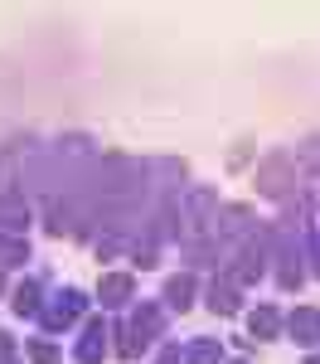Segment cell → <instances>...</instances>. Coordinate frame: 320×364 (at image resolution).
<instances>
[{
	"label": "cell",
	"instance_id": "5",
	"mask_svg": "<svg viewBox=\"0 0 320 364\" xmlns=\"http://www.w3.org/2000/svg\"><path fill=\"white\" fill-rule=\"evenodd\" d=\"M209 306L219 311V316L238 311V287H233V282H214V291H209Z\"/></svg>",
	"mask_w": 320,
	"mask_h": 364
},
{
	"label": "cell",
	"instance_id": "6",
	"mask_svg": "<svg viewBox=\"0 0 320 364\" xmlns=\"http://www.w3.org/2000/svg\"><path fill=\"white\" fill-rule=\"evenodd\" d=\"M248 326H253V340H272V336H277V311L258 306L253 316H248Z\"/></svg>",
	"mask_w": 320,
	"mask_h": 364
},
{
	"label": "cell",
	"instance_id": "3",
	"mask_svg": "<svg viewBox=\"0 0 320 364\" xmlns=\"http://www.w3.org/2000/svg\"><path fill=\"white\" fill-rule=\"evenodd\" d=\"M102 350H107V331H102V326H87L83 345H78V360H83V364H97V360H102Z\"/></svg>",
	"mask_w": 320,
	"mask_h": 364
},
{
	"label": "cell",
	"instance_id": "10",
	"mask_svg": "<svg viewBox=\"0 0 320 364\" xmlns=\"http://www.w3.org/2000/svg\"><path fill=\"white\" fill-rule=\"evenodd\" d=\"M306 364H320V355H311V360H306Z\"/></svg>",
	"mask_w": 320,
	"mask_h": 364
},
{
	"label": "cell",
	"instance_id": "8",
	"mask_svg": "<svg viewBox=\"0 0 320 364\" xmlns=\"http://www.w3.org/2000/svg\"><path fill=\"white\" fill-rule=\"evenodd\" d=\"M20 296H15V311L25 316V311H39V282H25V287H15Z\"/></svg>",
	"mask_w": 320,
	"mask_h": 364
},
{
	"label": "cell",
	"instance_id": "1",
	"mask_svg": "<svg viewBox=\"0 0 320 364\" xmlns=\"http://www.w3.org/2000/svg\"><path fill=\"white\" fill-rule=\"evenodd\" d=\"M291 336L301 340V345H320V311L316 306L291 311Z\"/></svg>",
	"mask_w": 320,
	"mask_h": 364
},
{
	"label": "cell",
	"instance_id": "9",
	"mask_svg": "<svg viewBox=\"0 0 320 364\" xmlns=\"http://www.w3.org/2000/svg\"><path fill=\"white\" fill-rule=\"evenodd\" d=\"M25 350H29V360H34V364H58V350H54V345H44V340H29Z\"/></svg>",
	"mask_w": 320,
	"mask_h": 364
},
{
	"label": "cell",
	"instance_id": "7",
	"mask_svg": "<svg viewBox=\"0 0 320 364\" xmlns=\"http://www.w3.org/2000/svg\"><path fill=\"white\" fill-rule=\"evenodd\" d=\"M189 291H194V277H170V287H165V301H170V306H180V311H189V301H194Z\"/></svg>",
	"mask_w": 320,
	"mask_h": 364
},
{
	"label": "cell",
	"instance_id": "11",
	"mask_svg": "<svg viewBox=\"0 0 320 364\" xmlns=\"http://www.w3.org/2000/svg\"><path fill=\"white\" fill-rule=\"evenodd\" d=\"M238 364H243V360H238Z\"/></svg>",
	"mask_w": 320,
	"mask_h": 364
},
{
	"label": "cell",
	"instance_id": "2",
	"mask_svg": "<svg viewBox=\"0 0 320 364\" xmlns=\"http://www.w3.org/2000/svg\"><path fill=\"white\" fill-rule=\"evenodd\" d=\"M131 301V277H102V306H126Z\"/></svg>",
	"mask_w": 320,
	"mask_h": 364
},
{
	"label": "cell",
	"instance_id": "4",
	"mask_svg": "<svg viewBox=\"0 0 320 364\" xmlns=\"http://www.w3.org/2000/svg\"><path fill=\"white\" fill-rule=\"evenodd\" d=\"M184 364H219L224 360V350H219V340H194L189 350H180Z\"/></svg>",
	"mask_w": 320,
	"mask_h": 364
}]
</instances>
